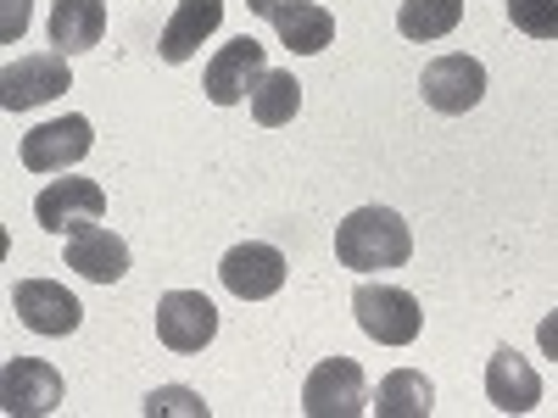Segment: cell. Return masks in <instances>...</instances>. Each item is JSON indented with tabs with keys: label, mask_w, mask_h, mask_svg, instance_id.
Returning <instances> with one entry per match:
<instances>
[{
	"label": "cell",
	"mask_w": 558,
	"mask_h": 418,
	"mask_svg": "<svg viewBox=\"0 0 558 418\" xmlns=\"http://www.w3.org/2000/svg\"><path fill=\"white\" fill-rule=\"evenodd\" d=\"M336 257H341V268H357V273L402 268L413 257V235L391 207H357L336 229Z\"/></svg>",
	"instance_id": "obj_1"
},
{
	"label": "cell",
	"mask_w": 558,
	"mask_h": 418,
	"mask_svg": "<svg viewBox=\"0 0 558 418\" xmlns=\"http://www.w3.org/2000/svg\"><path fill=\"white\" fill-rule=\"evenodd\" d=\"M352 312H357V323H363V335L380 341V346H413V341H418V323H425L413 291H402V285H375V279L352 291Z\"/></svg>",
	"instance_id": "obj_2"
},
{
	"label": "cell",
	"mask_w": 558,
	"mask_h": 418,
	"mask_svg": "<svg viewBox=\"0 0 558 418\" xmlns=\"http://www.w3.org/2000/svg\"><path fill=\"white\" fill-rule=\"evenodd\" d=\"M375 407V396H368L363 385V368L352 357H330V362H318L307 385H302V413L307 418H357Z\"/></svg>",
	"instance_id": "obj_3"
},
{
	"label": "cell",
	"mask_w": 558,
	"mask_h": 418,
	"mask_svg": "<svg viewBox=\"0 0 558 418\" xmlns=\"http://www.w3.org/2000/svg\"><path fill=\"white\" fill-rule=\"evenodd\" d=\"M73 89V73H68V57L62 51H34L23 62H7L0 73V107L7 112H28V107H45Z\"/></svg>",
	"instance_id": "obj_4"
},
{
	"label": "cell",
	"mask_w": 558,
	"mask_h": 418,
	"mask_svg": "<svg viewBox=\"0 0 558 418\" xmlns=\"http://www.w3.org/2000/svg\"><path fill=\"white\" fill-rule=\"evenodd\" d=\"M101 212H107V190L96 179H51L34 196V218L51 235H78V229L101 223Z\"/></svg>",
	"instance_id": "obj_5"
},
{
	"label": "cell",
	"mask_w": 558,
	"mask_h": 418,
	"mask_svg": "<svg viewBox=\"0 0 558 418\" xmlns=\"http://www.w3.org/2000/svg\"><path fill=\"white\" fill-rule=\"evenodd\" d=\"M89 146H96V134H89V118L68 112V118H51L23 134V168L28 173H68L73 162L89 157Z\"/></svg>",
	"instance_id": "obj_6"
},
{
	"label": "cell",
	"mask_w": 558,
	"mask_h": 418,
	"mask_svg": "<svg viewBox=\"0 0 558 418\" xmlns=\"http://www.w3.org/2000/svg\"><path fill=\"white\" fill-rule=\"evenodd\" d=\"M263 73H268L263 45H257L252 34H241V39H229L223 51L207 62L202 89H207V101H213V107H241V101H252V89L263 84Z\"/></svg>",
	"instance_id": "obj_7"
},
{
	"label": "cell",
	"mask_w": 558,
	"mask_h": 418,
	"mask_svg": "<svg viewBox=\"0 0 558 418\" xmlns=\"http://www.w3.org/2000/svg\"><path fill=\"white\" fill-rule=\"evenodd\" d=\"M418 89H425V107H436V112H447V118L475 112L481 96H486V67H481L475 57L452 51V57H436V62L425 67Z\"/></svg>",
	"instance_id": "obj_8"
},
{
	"label": "cell",
	"mask_w": 558,
	"mask_h": 418,
	"mask_svg": "<svg viewBox=\"0 0 558 418\" xmlns=\"http://www.w3.org/2000/svg\"><path fill=\"white\" fill-rule=\"evenodd\" d=\"M218 335V307L202 291H168L157 302V341L168 352H202Z\"/></svg>",
	"instance_id": "obj_9"
},
{
	"label": "cell",
	"mask_w": 558,
	"mask_h": 418,
	"mask_svg": "<svg viewBox=\"0 0 558 418\" xmlns=\"http://www.w3.org/2000/svg\"><path fill=\"white\" fill-rule=\"evenodd\" d=\"M218 279H223L229 296H241V302H268L279 285H286V251H279V246H263V241H246V246H235V251L218 262Z\"/></svg>",
	"instance_id": "obj_10"
},
{
	"label": "cell",
	"mask_w": 558,
	"mask_h": 418,
	"mask_svg": "<svg viewBox=\"0 0 558 418\" xmlns=\"http://www.w3.org/2000/svg\"><path fill=\"white\" fill-rule=\"evenodd\" d=\"M0 407L12 418L23 413H57L62 407V374L39 357H12L0 368Z\"/></svg>",
	"instance_id": "obj_11"
},
{
	"label": "cell",
	"mask_w": 558,
	"mask_h": 418,
	"mask_svg": "<svg viewBox=\"0 0 558 418\" xmlns=\"http://www.w3.org/2000/svg\"><path fill=\"white\" fill-rule=\"evenodd\" d=\"M12 307L34 335H73L78 318H84L78 296L68 285H57V279H23V285L12 291Z\"/></svg>",
	"instance_id": "obj_12"
},
{
	"label": "cell",
	"mask_w": 558,
	"mask_h": 418,
	"mask_svg": "<svg viewBox=\"0 0 558 418\" xmlns=\"http://www.w3.org/2000/svg\"><path fill=\"white\" fill-rule=\"evenodd\" d=\"M486 402L497 413H531L542 402V374L514 352V346H497L486 362Z\"/></svg>",
	"instance_id": "obj_13"
},
{
	"label": "cell",
	"mask_w": 558,
	"mask_h": 418,
	"mask_svg": "<svg viewBox=\"0 0 558 418\" xmlns=\"http://www.w3.org/2000/svg\"><path fill=\"white\" fill-rule=\"evenodd\" d=\"M68 268L96 279V285H118V279L129 273V246L112 235V229L89 223V229H78V235H68Z\"/></svg>",
	"instance_id": "obj_14"
},
{
	"label": "cell",
	"mask_w": 558,
	"mask_h": 418,
	"mask_svg": "<svg viewBox=\"0 0 558 418\" xmlns=\"http://www.w3.org/2000/svg\"><path fill=\"white\" fill-rule=\"evenodd\" d=\"M268 23H274L279 45H286V51H296V57H318L324 45L336 39V17L324 12L318 0H286V7L268 12Z\"/></svg>",
	"instance_id": "obj_15"
},
{
	"label": "cell",
	"mask_w": 558,
	"mask_h": 418,
	"mask_svg": "<svg viewBox=\"0 0 558 418\" xmlns=\"http://www.w3.org/2000/svg\"><path fill=\"white\" fill-rule=\"evenodd\" d=\"M223 23V0H179V12L168 17V28H162V39H157V51H162V62H191L196 57V45L213 34Z\"/></svg>",
	"instance_id": "obj_16"
},
{
	"label": "cell",
	"mask_w": 558,
	"mask_h": 418,
	"mask_svg": "<svg viewBox=\"0 0 558 418\" xmlns=\"http://www.w3.org/2000/svg\"><path fill=\"white\" fill-rule=\"evenodd\" d=\"M107 34V0H57L51 7V45L62 57L96 51Z\"/></svg>",
	"instance_id": "obj_17"
},
{
	"label": "cell",
	"mask_w": 558,
	"mask_h": 418,
	"mask_svg": "<svg viewBox=\"0 0 558 418\" xmlns=\"http://www.w3.org/2000/svg\"><path fill=\"white\" fill-rule=\"evenodd\" d=\"M375 413L380 418H430L436 413V385L418 368H397L375 391Z\"/></svg>",
	"instance_id": "obj_18"
},
{
	"label": "cell",
	"mask_w": 558,
	"mask_h": 418,
	"mask_svg": "<svg viewBox=\"0 0 558 418\" xmlns=\"http://www.w3.org/2000/svg\"><path fill=\"white\" fill-rule=\"evenodd\" d=\"M458 23H463V0H402V12H397V28L413 45H436Z\"/></svg>",
	"instance_id": "obj_19"
},
{
	"label": "cell",
	"mask_w": 558,
	"mask_h": 418,
	"mask_svg": "<svg viewBox=\"0 0 558 418\" xmlns=\"http://www.w3.org/2000/svg\"><path fill=\"white\" fill-rule=\"evenodd\" d=\"M302 107V84L291 73H263V84L252 89V118L263 128H279V123H291Z\"/></svg>",
	"instance_id": "obj_20"
},
{
	"label": "cell",
	"mask_w": 558,
	"mask_h": 418,
	"mask_svg": "<svg viewBox=\"0 0 558 418\" xmlns=\"http://www.w3.org/2000/svg\"><path fill=\"white\" fill-rule=\"evenodd\" d=\"M508 23L531 39H558V0H502Z\"/></svg>",
	"instance_id": "obj_21"
},
{
	"label": "cell",
	"mask_w": 558,
	"mask_h": 418,
	"mask_svg": "<svg viewBox=\"0 0 558 418\" xmlns=\"http://www.w3.org/2000/svg\"><path fill=\"white\" fill-rule=\"evenodd\" d=\"M162 413H184V418H207V402L184 385H162L146 396V418H162Z\"/></svg>",
	"instance_id": "obj_22"
},
{
	"label": "cell",
	"mask_w": 558,
	"mask_h": 418,
	"mask_svg": "<svg viewBox=\"0 0 558 418\" xmlns=\"http://www.w3.org/2000/svg\"><path fill=\"white\" fill-rule=\"evenodd\" d=\"M23 28H28V0H7V23H0V34L17 39Z\"/></svg>",
	"instance_id": "obj_23"
},
{
	"label": "cell",
	"mask_w": 558,
	"mask_h": 418,
	"mask_svg": "<svg viewBox=\"0 0 558 418\" xmlns=\"http://www.w3.org/2000/svg\"><path fill=\"white\" fill-rule=\"evenodd\" d=\"M536 346H542V357H558V312H547L536 323Z\"/></svg>",
	"instance_id": "obj_24"
},
{
	"label": "cell",
	"mask_w": 558,
	"mask_h": 418,
	"mask_svg": "<svg viewBox=\"0 0 558 418\" xmlns=\"http://www.w3.org/2000/svg\"><path fill=\"white\" fill-rule=\"evenodd\" d=\"M246 7H252V12H257V17H268V12H274V7H286V0H246Z\"/></svg>",
	"instance_id": "obj_25"
}]
</instances>
